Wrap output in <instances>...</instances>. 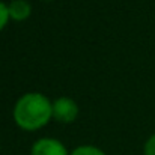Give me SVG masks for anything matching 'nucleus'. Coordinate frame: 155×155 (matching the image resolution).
<instances>
[{
  "label": "nucleus",
  "instance_id": "6",
  "mask_svg": "<svg viewBox=\"0 0 155 155\" xmlns=\"http://www.w3.org/2000/svg\"><path fill=\"white\" fill-rule=\"evenodd\" d=\"M11 20L9 17V9L8 5H5L3 2H0V30L5 29V26L8 24V21Z\"/></svg>",
  "mask_w": 155,
  "mask_h": 155
},
{
  "label": "nucleus",
  "instance_id": "7",
  "mask_svg": "<svg viewBox=\"0 0 155 155\" xmlns=\"http://www.w3.org/2000/svg\"><path fill=\"white\" fill-rule=\"evenodd\" d=\"M143 155H155V133L146 140L143 146Z\"/></svg>",
  "mask_w": 155,
  "mask_h": 155
},
{
  "label": "nucleus",
  "instance_id": "5",
  "mask_svg": "<svg viewBox=\"0 0 155 155\" xmlns=\"http://www.w3.org/2000/svg\"><path fill=\"white\" fill-rule=\"evenodd\" d=\"M69 155H105V152L94 145H81L75 148Z\"/></svg>",
  "mask_w": 155,
  "mask_h": 155
},
{
  "label": "nucleus",
  "instance_id": "4",
  "mask_svg": "<svg viewBox=\"0 0 155 155\" xmlns=\"http://www.w3.org/2000/svg\"><path fill=\"white\" fill-rule=\"evenodd\" d=\"M9 17L14 21H24L32 14V6L27 0H12L8 5Z\"/></svg>",
  "mask_w": 155,
  "mask_h": 155
},
{
  "label": "nucleus",
  "instance_id": "3",
  "mask_svg": "<svg viewBox=\"0 0 155 155\" xmlns=\"http://www.w3.org/2000/svg\"><path fill=\"white\" fill-rule=\"evenodd\" d=\"M30 155H69L66 146L51 137H42L32 145Z\"/></svg>",
  "mask_w": 155,
  "mask_h": 155
},
{
  "label": "nucleus",
  "instance_id": "2",
  "mask_svg": "<svg viewBox=\"0 0 155 155\" xmlns=\"http://www.w3.org/2000/svg\"><path fill=\"white\" fill-rule=\"evenodd\" d=\"M78 116V105L69 97H59L53 101V117L60 124H71Z\"/></svg>",
  "mask_w": 155,
  "mask_h": 155
},
{
  "label": "nucleus",
  "instance_id": "8",
  "mask_svg": "<svg viewBox=\"0 0 155 155\" xmlns=\"http://www.w3.org/2000/svg\"><path fill=\"white\" fill-rule=\"evenodd\" d=\"M48 2H50V0H48Z\"/></svg>",
  "mask_w": 155,
  "mask_h": 155
},
{
  "label": "nucleus",
  "instance_id": "1",
  "mask_svg": "<svg viewBox=\"0 0 155 155\" xmlns=\"http://www.w3.org/2000/svg\"><path fill=\"white\" fill-rule=\"evenodd\" d=\"M12 116L21 130L36 131L44 128L53 117V103L44 94L27 92L17 100Z\"/></svg>",
  "mask_w": 155,
  "mask_h": 155
}]
</instances>
